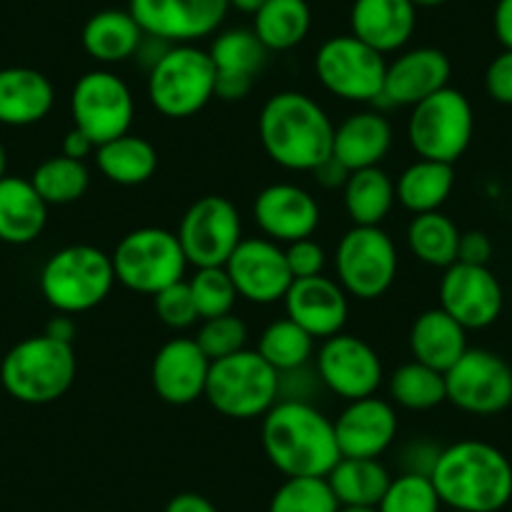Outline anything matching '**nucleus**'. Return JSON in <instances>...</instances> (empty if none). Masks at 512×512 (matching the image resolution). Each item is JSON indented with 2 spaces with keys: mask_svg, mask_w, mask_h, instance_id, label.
<instances>
[{
  "mask_svg": "<svg viewBox=\"0 0 512 512\" xmlns=\"http://www.w3.org/2000/svg\"><path fill=\"white\" fill-rule=\"evenodd\" d=\"M262 447L284 477H327L342 460L334 420L314 402L279 400L262 417Z\"/></svg>",
  "mask_w": 512,
  "mask_h": 512,
  "instance_id": "nucleus-1",
  "label": "nucleus"
},
{
  "mask_svg": "<svg viewBox=\"0 0 512 512\" xmlns=\"http://www.w3.org/2000/svg\"><path fill=\"white\" fill-rule=\"evenodd\" d=\"M259 141L264 154L277 166L312 174L332 156L334 123L312 96L282 91L262 106Z\"/></svg>",
  "mask_w": 512,
  "mask_h": 512,
  "instance_id": "nucleus-2",
  "label": "nucleus"
},
{
  "mask_svg": "<svg viewBox=\"0 0 512 512\" xmlns=\"http://www.w3.org/2000/svg\"><path fill=\"white\" fill-rule=\"evenodd\" d=\"M430 480L442 505L457 512H500L512 500V465L490 442L442 447Z\"/></svg>",
  "mask_w": 512,
  "mask_h": 512,
  "instance_id": "nucleus-3",
  "label": "nucleus"
},
{
  "mask_svg": "<svg viewBox=\"0 0 512 512\" xmlns=\"http://www.w3.org/2000/svg\"><path fill=\"white\" fill-rule=\"evenodd\" d=\"M73 344L58 342L46 332L8 349L0 364V384L23 405H51L76 382Z\"/></svg>",
  "mask_w": 512,
  "mask_h": 512,
  "instance_id": "nucleus-4",
  "label": "nucleus"
},
{
  "mask_svg": "<svg viewBox=\"0 0 512 512\" xmlns=\"http://www.w3.org/2000/svg\"><path fill=\"white\" fill-rule=\"evenodd\" d=\"M41 294L58 314H83L106 302L116 284L111 254L91 244L58 249L41 269Z\"/></svg>",
  "mask_w": 512,
  "mask_h": 512,
  "instance_id": "nucleus-5",
  "label": "nucleus"
},
{
  "mask_svg": "<svg viewBox=\"0 0 512 512\" xmlns=\"http://www.w3.org/2000/svg\"><path fill=\"white\" fill-rule=\"evenodd\" d=\"M204 400L229 420H256L279 402V372L256 349H241L211 362Z\"/></svg>",
  "mask_w": 512,
  "mask_h": 512,
  "instance_id": "nucleus-6",
  "label": "nucleus"
},
{
  "mask_svg": "<svg viewBox=\"0 0 512 512\" xmlns=\"http://www.w3.org/2000/svg\"><path fill=\"white\" fill-rule=\"evenodd\" d=\"M146 93L164 118H191L216 98V68L209 51L196 43L171 46L146 78Z\"/></svg>",
  "mask_w": 512,
  "mask_h": 512,
  "instance_id": "nucleus-7",
  "label": "nucleus"
},
{
  "mask_svg": "<svg viewBox=\"0 0 512 512\" xmlns=\"http://www.w3.org/2000/svg\"><path fill=\"white\" fill-rule=\"evenodd\" d=\"M472 134H475L472 103L457 88H442L410 108L407 141L417 159L455 164L470 149Z\"/></svg>",
  "mask_w": 512,
  "mask_h": 512,
  "instance_id": "nucleus-8",
  "label": "nucleus"
},
{
  "mask_svg": "<svg viewBox=\"0 0 512 512\" xmlns=\"http://www.w3.org/2000/svg\"><path fill=\"white\" fill-rule=\"evenodd\" d=\"M111 262L116 282L149 297L181 282L189 267L179 236L161 226H141L121 236Z\"/></svg>",
  "mask_w": 512,
  "mask_h": 512,
  "instance_id": "nucleus-9",
  "label": "nucleus"
},
{
  "mask_svg": "<svg viewBox=\"0 0 512 512\" xmlns=\"http://www.w3.org/2000/svg\"><path fill=\"white\" fill-rule=\"evenodd\" d=\"M400 269L392 236L382 226H352L334 249V272L347 297L372 302L390 292Z\"/></svg>",
  "mask_w": 512,
  "mask_h": 512,
  "instance_id": "nucleus-10",
  "label": "nucleus"
},
{
  "mask_svg": "<svg viewBox=\"0 0 512 512\" xmlns=\"http://www.w3.org/2000/svg\"><path fill=\"white\" fill-rule=\"evenodd\" d=\"M134 116V93L121 76L108 68H93V71L83 73L73 86V128L83 131L96 146L128 134Z\"/></svg>",
  "mask_w": 512,
  "mask_h": 512,
  "instance_id": "nucleus-11",
  "label": "nucleus"
},
{
  "mask_svg": "<svg viewBox=\"0 0 512 512\" xmlns=\"http://www.w3.org/2000/svg\"><path fill=\"white\" fill-rule=\"evenodd\" d=\"M314 73L324 91L349 103H374L382 96L387 61L357 36H334L319 46Z\"/></svg>",
  "mask_w": 512,
  "mask_h": 512,
  "instance_id": "nucleus-12",
  "label": "nucleus"
},
{
  "mask_svg": "<svg viewBox=\"0 0 512 512\" xmlns=\"http://www.w3.org/2000/svg\"><path fill=\"white\" fill-rule=\"evenodd\" d=\"M445 390L467 415H500L512 405V367L490 349H467L445 372Z\"/></svg>",
  "mask_w": 512,
  "mask_h": 512,
  "instance_id": "nucleus-13",
  "label": "nucleus"
},
{
  "mask_svg": "<svg viewBox=\"0 0 512 512\" xmlns=\"http://www.w3.org/2000/svg\"><path fill=\"white\" fill-rule=\"evenodd\" d=\"M176 236L189 267H224L244 239L241 214L226 196H201L181 216Z\"/></svg>",
  "mask_w": 512,
  "mask_h": 512,
  "instance_id": "nucleus-14",
  "label": "nucleus"
},
{
  "mask_svg": "<svg viewBox=\"0 0 512 512\" xmlns=\"http://www.w3.org/2000/svg\"><path fill=\"white\" fill-rule=\"evenodd\" d=\"M314 369L322 379L324 390L342 397L344 402L377 395L384 379L382 359L374 352L372 344L347 332L322 339Z\"/></svg>",
  "mask_w": 512,
  "mask_h": 512,
  "instance_id": "nucleus-15",
  "label": "nucleus"
},
{
  "mask_svg": "<svg viewBox=\"0 0 512 512\" xmlns=\"http://www.w3.org/2000/svg\"><path fill=\"white\" fill-rule=\"evenodd\" d=\"M128 13L146 36L181 46L219 33L229 0H128Z\"/></svg>",
  "mask_w": 512,
  "mask_h": 512,
  "instance_id": "nucleus-16",
  "label": "nucleus"
},
{
  "mask_svg": "<svg viewBox=\"0 0 512 512\" xmlns=\"http://www.w3.org/2000/svg\"><path fill=\"white\" fill-rule=\"evenodd\" d=\"M224 269L234 282L236 294L251 304L282 302L294 282L282 244L267 236L241 239Z\"/></svg>",
  "mask_w": 512,
  "mask_h": 512,
  "instance_id": "nucleus-17",
  "label": "nucleus"
},
{
  "mask_svg": "<svg viewBox=\"0 0 512 512\" xmlns=\"http://www.w3.org/2000/svg\"><path fill=\"white\" fill-rule=\"evenodd\" d=\"M440 309L450 314L457 324L470 329H485L502 314V287L487 267L455 262L445 269L437 287Z\"/></svg>",
  "mask_w": 512,
  "mask_h": 512,
  "instance_id": "nucleus-18",
  "label": "nucleus"
},
{
  "mask_svg": "<svg viewBox=\"0 0 512 512\" xmlns=\"http://www.w3.org/2000/svg\"><path fill=\"white\" fill-rule=\"evenodd\" d=\"M251 214L259 231L277 244L309 239L322 221L317 199L304 186L284 184V181L264 186L256 194Z\"/></svg>",
  "mask_w": 512,
  "mask_h": 512,
  "instance_id": "nucleus-19",
  "label": "nucleus"
},
{
  "mask_svg": "<svg viewBox=\"0 0 512 512\" xmlns=\"http://www.w3.org/2000/svg\"><path fill=\"white\" fill-rule=\"evenodd\" d=\"M452 76V63L440 48H410L402 51L392 63H387L382 96L374 106L412 108L432 93L447 88Z\"/></svg>",
  "mask_w": 512,
  "mask_h": 512,
  "instance_id": "nucleus-20",
  "label": "nucleus"
},
{
  "mask_svg": "<svg viewBox=\"0 0 512 512\" xmlns=\"http://www.w3.org/2000/svg\"><path fill=\"white\" fill-rule=\"evenodd\" d=\"M397 412L392 402L377 395L347 402L334 420V435L342 457L379 460L397 440Z\"/></svg>",
  "mask_w": 512,
  "mask_h": 512,
  "instance_id": "nucleus-21",
  "label": "nucleus"
},
{
  "mask_svg": "<svg viewBox=\"0 0 512 512\" xmlns=\"http://www.w3.org/2000/svg\"><path fill=\"white\" fill-rule=\"evenodd\" d=\"M209 369L211 359L196 344V339L176 337L156 352L151 364V384L166 405H194L204 397Z\"/></svg>",
  "mask_w": 512,
  "mask_h": 512,
  "instance_id": "nucleus-22",
  "label": "nucleus"
},
{
  "mask_svg": "<svg viewBox=\"0 0 512 512\" xmlns=\"http://www.w3.org/2000/svg\"><path fill=\"white\" fill-rule=\"evenodd\" d=\"M284 312L314 339H329L344 332L349 317V297L337 279L307 277L294 279L284 294Z\"/></svg>",
  "mask_w": 512,
  "mask_h": 512,
  "instance_id": "nucleus-23",
  "label": "nucleus"
},
{
  "mask_svg": "<svg viewBox=\"0 0 512 512\" xmlns=\"http://www.w3.org/2000/svg\"><path fill=\"white\" fill-rule=\"evenodd\" d=\"M209 56L216 68V98L241 101L249 96L254 78L262 73L269 51L251 28H229L216 33Z\"/></svg>",
  "mask_w": 512,
  "mask_h": 512,
  "instance_id": "nucleus-24",
  "label": "nucleus"
},
{
  "mask_svg": "<svg viewBox=\"0 0 512 512\" xmlns=\"http://www.w3.org/2000/svg\"><path fill=\"white\" fill-rule=\"evenodd\" d=\"M417 26V8L410 0H354L349 11L352 36L377 53H397L410 43Z\"/></svg>",
  "mask_w": 512,
  "mask_h": 512,
  "instance_id": "nucleus-25",
  "label": "nucleus"
},
{
  "mask_svg": "<svg viewBox=\"0 0 512 512\" xmlns=\"http://www.w3.org/2000/svg\"><path fill=\"white\" fill-rule=\"evenodd\" d=\"M392 123L382 111H357L334 126L332 156L347 171L379 166L392 149Z\"/></svg>",
  "mask_w": 512,
  "mask_h": 512,
  "instance_id": "nucleus-26",
  "label": "nucleus"
},
{
  "mask_svg": "<svg viewBox=\"0 0 512 512\" xmlns=\"http://www.w3.org/2000/svg\"><path fill=\"white\" fill-rule=\"evenodd\" d=\"M56 88L46 73L26 66L0 71V123L3 126H33L51 113Z\"/></svg>",
  "mask_w": 512,
  "mask_h": 512,
  "instance_id": "nucleus-27",
  "label": "nucleus"
},
{
  "mask_svg": "<svg viewBox=\"0 0 512 512\" xmlns=\"http://www.w3.org/2000/svg\"><path fill=\"white\" fill-rule=\"evenodd\" d=\"M146 33L136 23V18L118 8L93 13L86 21L81 33V46L91 61L101 66H116V63L136 58L141 41Z\"/></svg>",
  "mask_w": 512,
  "mask_h": 512,
  "instance_id": "nucleus-28",
  "label": "nucleus"
},
{
  "mask_svg": "<svg viewBox=\"0 0 512 512\" xmlns=\"http://www.w3.org/2000/svg\"><path fill=\"white\" fill-rule=\"evenodd\" d=\"M467 349V329L440 307L427 309L412 322L410 352L415 362L445 374Z\"/></svg>",
  "mask_w": 512,
  "mask_h": 512,
  "instance_id": "nucleus-29",
  "label": "nucleus"
},
{
  "mask_svg": "<svg viewBox=\"0 0 512 512\" xmlns=\"http://www.w3.org/2000/svg\"><path fill=\"white\" fill-rule=\"evenodd\" d=\"M48 221V204L36 186L21 176L0 181V241L23 246L43 234Z\"/></svg>",
  "mask_w": 512,
  "mask_h": 512,
  "instance_id": "nucleus-30",
  "label": "nucleus"
},
{
  "mask_svg": "<svg viewBox=\"0 0 512 512\" xmlns=\"http://www.w3.org/2000/svg\"><path fill=\"white\" fill-rule=\"evenodd\" d=\"M96 166L111 184L141 186L159 169V154L149 139L123 134L118 139L96 146Z\"/></svg>",
  "mask_w": 512,
  "mask_h": 512,
  "instance_id": "nucleus-31",
  "label": "nucleus"
},
{
  "mask_svg": "<svg viewBox=\"0 0 512 512\" xmlns=\"http://www.w3.org/2000/svg\"><path fill=\"white\" fill-rule=\"evenodd\" d=\"M344 211L352 226H382L395 206V181L379 166L349 171L347 184L342 186Z\"/></svg>",
  "mask_w": 512,
  "mask_h": 512,
  "instance_id": "nucleus-32",
  "label": "nucleus"
},
{
  "mask_svg": "<svg viewBox=\"0 0 512 512\" xmlns=\"http://www.w3.org/2000/svg\"><path fill=\"white\" fill-rule=\"evenodd\" d=\"M455 189V169L442 161L417 159L397 176L395 194L397 201L410 214H427L440 211Z\"/></svg>",
  "mask_w": 512,
  "mask_h": 512,
  "instance_id": "nucleus-33",
  "label": "nucleus"
},
{
  "mask_svg": "<svg viewBox=\"0 0 512 512\" xmlns=\"http://www.w3.org/2000/svg\"><path fill=\"white\" fill-rule=\"evenodd\" d=\"M312 28V11L307 0H267L254 13L256 38L269 53H284L302 46Z\"/></svg>",
  "mask_w": 512,
  "mask_h": 512,
  "instance_id": "nucleus-34",
  "label": "nucleus"
},
{
  "mask_svg": "<svg viewBox=\"0 0 512 512\" xmlns=\"http://www.w3.org/2000/svg\"><path fill=\"white\" fill-rule=\"evenodd\" d=\"M327 482L339 505L377 507L390 487L392 475L379 460L342 457L327 475Z\"/></svg>",
  "mask_w": 512,
  "mask_h": 512,
  "instance_id": "nucleus-35",
  "label": "nucleus"
},
{
  "mask_svg": "<svg viewBox=\"0 0 512 512\" xmlns=\"http://www.w3.org/2000/svg\"><path fill=\"white\" fill-rule=\"evenodd\" d=\"M460 236L462 231L457 229L455 221L442 211L415 214L407 226V246L412 256L435 269H447L457 262Z\"/></svg>",
  "mask_w": 512,
  "mask_h": 512,
  "instance_id": "nucleus-36",
  "label": "nucleus"
},
{
  "mask_svg": "<svg viewBox=\"0 0 512 512\" xmlns=\"http://www.w3.org/2000/svg\"><path fill=\"white\" fill-rule=\"evenodd\" d=\"M387 390H390L392 402L402 410L425 412L435 410L442 402H447L445 390V374L437 369L427 367L422 362H405L390 374L387 379Z\"/></svg>",
  "mask_w": 512,
  "mask_h": 512,
  "instance_id": "nucleus-37",
  "label": "nucleus"
},
{
  "mask_svg": "<svg viewBox=\"0 0 512 512\" xmlns=\"http://www.w3.org/2000/svg\"><path fill=\"white\" fill-rule=\"evenodd\" d=\"M31 184L41 194L48 206H66L81 199L91 184V174L83 161L68 159V156H53L38 164L33 171Z\"/></svg>",
  "mask_w": 512,
  "mask_h": 512,
  "instance_id": "nucleus-38",
  "label": "nucleus"
},
{
  "mask_svg": "<svg viewBox=\"0 0 512 512\" xmlns=\"http://www.w3.org/2000/svg\"><path fill=\"white\" fill-rule=\"evenodd\" d=\"M256 352L262 354L277 372L304 367L314 357V337L304 332L297 322L289 317L274 319L262 334H259V347Z\"/></svg>",
  "mask_w": 512,
  "mask_h": 512,
  "instance_id": "nucleus-39",
  "label": "nucleus"
},
{
  "mask_svg": "<svg viewBox=\"0 0 512 512\" xmlns=\"http://www.w3.org/2000/svg\"><path fill=\"white\" fill-rule=\"evenodd\" d=\"M327 477H287L269 500V512H337Z\"/></svg>",
  "mask_w": 512,
  "mask_h": 512,
  "instance_id": "nucleus-40",
  "label": "nucleus"
},
{
  "mask_svg": "<svg viewBox=\"0 0 512 512\" xmlns=\"http://www.w3.org/2000/svg\"><path fill=\"white\" fill-rule=\"evenodd\" d=\"M191 297H194L199 319L224 317L234 312V304L239 299L234 282L226 274L224 267H204L196 269L189 279Z\"/></svg>",
  "mask_w": 512,
  "mask_h": 512,
  "instance_id": "nucleus-41",
  "label": "nucleus"
},
{
  "mask_svg": "<svg viewBox=\"0 0 512 512\" xmlns=\"http://www.w3.org/2000/svg\"><path fill=\"white\" fill-rule=\"evenodd\" d=\"M442 500L435 485L425 475H407L400 472L392 477L390 487L379 500V512H440Z\"/></svg>",
  "mask_w": 512,
  "mask_h": 512,
  "instance_id": "nucleus-42",
  "label": "nucleus"
},
{
  "mask_svg": "<svg viewBox=\"0 0 512 512\" xmlns=\"http://www.w3.org/2000/svg\"><path fill=\"white\" fill-rule=\"evenodd\" d=\"M196 344L204 349L206 357L211 362L224 359L229 354L246 349V339H249V329H246L244 319L236 317L234 312L224 314V317L201 319V327L196 332Z\"/></svg>",
  "mask_w": 512,
  "mask_h": 512,
  "instance_id": "nucleus-43",
  "label": "nucleus"
},
{
  "mask_svg": "<svg viewBox=\"0 0 512 512\" xmlns=\"http://www.w3.org/2000/svg\"><path fill=\"white\" fill-rule=\"evenodd\" d=\"M154 309L156 317L171 329H189L199 322V312H196L194 297H191V289L186 279L156 292Z\"/></svg>",
  "mask_w": 512,
  "mask_h": 512,
  "instance_id": "nucleus-44",
  "label": "nucleus"
},
{
  "mask_svg": "<svg viewBox=\"0 0 512 512\" xmlns=\"http://www.w3.org/2000/svg\"><path fill=\"white\" fill-rule=\"evenodd\" d=\"M284 254H287L289 272H292L294 279L319 277V274H324V267H327V251L312 236L287 244Z\"/></svg>",
  "mask_w": 512,
  "mask_h": 512,
  "instance_id": "nucleus-45",
  "label": "nucleus"
},
{
  "mask_svg": "<svg viewBox=\"0 0 512 512\" xmlns=\"http://www.w3.org/2000/svg\"><path fill=\"white\" fill-rule=\"evenodd\" d=\"M319 390H324V384L319 379L317 369L309 367V364L279 372V400L312 402Z\"/></svg>",
  "mask_w": 512,
  "mask_h": 512,
  "instance_id": "nucleus-46",
  "label": "nucleus"
},
{
  "mask_svg": "<svg viewBox=\"0 0 512 512\" xmlns=\"http://www.w3.org/2000/svg\"><path fill=\"white\" fill-rule=\"evenodd\" d=\"M440 452L442 447L435 445L432 440H425V437H420V440H410L407 445L400 447V455H397L400 472L430 477L432 470H435Z\"/></svg>",
  "mask_w": 512,
  "mask_h": 512,
  "instance_id": "nucleus-47",
  "label": "nucleus"
},
{
  "mask_svg": "<svg viewBox=\"0 0 512 512\" xmlns=\"http://www.w3.org/2000/svg\"><path fill=\"white\" fill-rule=\"evenodd\" d=\"M485 88L492 101L512 106V51H502L492 58L485 71Z\"/></svg>",
  "mask_w": 512,
  "mask_h": 512,
  "instance_id": "nucleus-48",
  "label": "nucleus"
},
{
  "mask_svg": "<svg viewBox=\"0 0 512 512\" xmlns=\"http://www.w3.org/2000/svg\"><path fill=\"white\" fill-rule=\"evenodd\" d=\"M492 256V241L485 231H465L460 236V251L457 262L475 264V267H487Z\"/></svg>",
  "mask_w": 512,
  "mask_h": 512,
  "instance_id": "nucleus-49",
  "label": "nucleus"
},
{
  "mask_svg": "<svg viewBox=\"0 0 512 512\" xmlns=\"http://www.w3.org/2000/svg\"><path fill=\"white\" fill-rule=\"evenodd\" d=\"M164 512H219L209 497L199 495V492H179L166 502Z\"/></svg>",
  "mask_w": 512,
  "mask_h": 512,
  "instance_id": "nucleus-50",
  "label": "nucleus"
},
{
  "mask_svg": "<svg viewBox=\"0 0 512 512\" xmlns=\"http://www.w3.org/2000/svg\"><path fill=\"white\" fill-rule=\"evenodd\" d=\"M312 174H314V179H317V184L324 186V189H342L349 179V171L344 169V166L339 164L334 156H329L324 164H319Z\"/></svg>",
  "mask_w": 512,
  "mask_h": 512,
  "instance_id": "nucleus-51",
  "label": "nucleus"
},
{
  "mask_svg": "<svg viewBox=\"0 0 512 512\" xmlns=\"http://www.w3.org/2000/svg\"><path fill=\"white\" fill-rule=\"evenodd\" d=\"M492 28H495V36L502 43V48L512 51V0H497Z\"/></svg>",
  "mask_w": 512,
  "mask_h": 512,
  "instance_id": "nucleus-52",
  "label": "nucleus"
},
{
  "mask_svg": "<svg viewBox=\"0 0 512 512\" xmlns=\"http://www.w3.org/2000/svg\"><path fill=\"white\" fill-rule=\"evenodd\" d=\"M91 154H96V144H93L83 131L71 128L66 134V139H63V156L76 161H86Z\"/></svg>",
  "mask_w": 512,
  "mask_h": 512,
  "instance_id": "nucleus-53",
  "label": "nucleus"
},
{
  "mask_svg": "<svg viewBox=\"0 0 512 512\" xmlns=\"http://www.w3.org/2000/svg\"><path fill=\"white\" fill-rule=\"evenodd\" d=\"M46 334L48 337L58 339V342L73 344V337H76V322H73L71 314H58V317H53L51 322H48Z\"/></svg>",
  "mask_w": 512,
  "mask_h": 512,
  "instance_id": "nucleus-54",
  "label": "nucleus"
},
{
  "mask_svg": "<svg viewBox=\"0 0 512 512\" xmlns=\"http://www.w3.org/2000/svg\"><path fill=\"white\" fill-rule=\"evenodd\" d=\"M264 3H267V0H229V8H236V11L251 13V16H254Z\"/></svg>",
  "mask_w": 512,
  "mask_h": 512,
  "instance_id": "nucleus-55",
  "label": "nucleus"
},
{
  "mask_svg": "<svg viewBox=\"0 0 512 512\" xmlns=\"http://www.w3.org/2000/svg\"><path fill=\"white\" fill-rule=\"evenodd\" d=\"M410 3L415 8H440V6H445L447 0H410Z\"/></svg>",
  "mask_w": 512,
  "mask_h": 512,
  "instance_id": "nucleus-56",
  "label": "nucleus"
},
{
  "mask_svg": "<svg viewBox=\"0 0 512 512\" xmlns=\"http://www.w3.org/2000/svg\"><path fill=\"white\" fill-rule=\"evenodd\" d=\"M337 512H379L377 507H364V505H339Z\"/></svg>",
  "mask_w": 512,
  "mask_h": 512,
  "instance_id": "nucleus-57",
  "label": "nucleus"
},
{
  "mask_svg": "<svg viewBox=\"0 0 512 512\" xmlns=\"http://www.w3.org/2000/svg\"><path fill=\"white\" fill-rule=\"evenodd\" d=\"M6 171H8V154H6V146L0 144V181L8 176Z\"/></svg>",
  "mask_w": 512,
  "mask_h": 512,
  "instance_id": "nucleus-58",
  "label": "nucleus"
},
{
  "mask_svg": "<svg viewBox=\"0 0 512 512\" xmlns=\"http://www.w3.org/2000/svg\"><path fill=\"white\" fill-rule=\"evenodd\" d=\"M450 512H457V510H450Z\"/></svg>",
  "mask_w": 512,
  "mask_h": 512,
  "instance_id": "nucleus-59",
  "label": "nucleus"
}]
</instances>
